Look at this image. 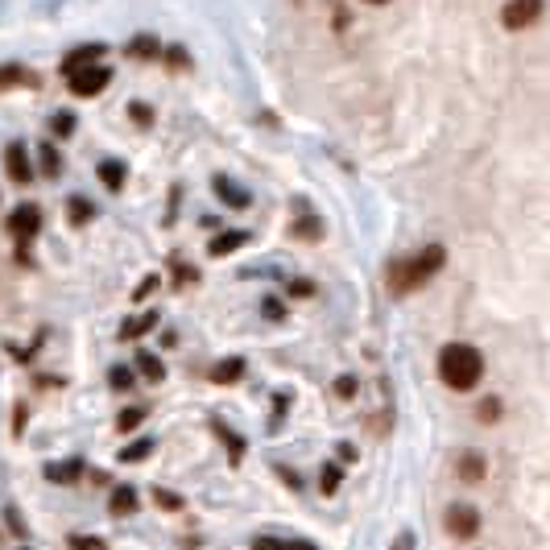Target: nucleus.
<instances>
[{
    "mask_svg": "<svg viewBox=\"0 0 550 550\" xmlns=\"http://www.w3.org/2000/svg\"><path fill=\"white\" fill-rule=\"evenodd\" d=\"M442 261H447L442 244H426L418 257H406V261L389 265V269H385V282H389L394 294H410V290H418L422 282H431V277L442 269Z\"/></svg>",
    "mask_w": 550,
    "mask_h": 550,
    "instance_id": "f257e3e1",
    "label": "nucleus"
},
{
    "mask_svg": "<svg viewBox=\"0 0 550 550\" xmlns=\"http://www.w3.org/2000/svg\"><path fill=\"white\" fill-rule=\"evenodd\" d=\"M439 377L451 389H476V381L484 377V356L472 344H447L439 352Z\"/></svg>",
    "mask_w": 550,
    "mask_h": 550,
    "instance_id": "f03ea898",
    "label": "nucleus"
},
{
    "mask_svg": "<svg viewBox=\"0 0 550 550\" xmlns=\"http://www.w3.org/2000/svg\"><path fill=\"white\" fill-rule=\"evenodd\" d=\"M108 79H112V71L108 67H100V62H87V67H79V71H71L67 75V84H71V92L75 96H100L104 87H108Z\"/></svg>",
    "mask_w": 550,
    "mask_h": 550,
    "instance_id": "7ed1b4c3",
    "label": "nucleus"
},
{
    "mask_svg": "<svg viewBox=\"0 0 550 550\" xmlns=\"http://www.w3.org/2000/svg\"><path fill=\"white\" fill-rule=\"evenodd\" d=\"M476 530H480V514L472 505H451V509H447V534H455V538H476Z\"/></svg>",
    "mask_w": 550,
    "mask_h": 550,
    "instance_id": "20e7f679",
    "label": "nucleus"
},
{
    "mask_svg": "<svg viewBox=\"0 0 550 550\" xmlns=\"http://www.w3.org/2000/svg\"><path fill=\"white\" fill-rule=\"evenodd\" d=\"M538 12H542V0H509L501 12V21L509 25V29H526V25L538 21Z\"/></svg>",
    "mask_w": 550,
    "mask_h": 550,
    "instance_id": "39448f33",
    "label": "nucleus"
},
{
    "mask_svg": "<svg viewBox=\"0 0 550 550\" xmlns=\"http://www.w3.org/2000/svg\"><path fill=\"white\" fill-rule=\"evenodd\" d=\"M9 232L17 240H34L37 232H42V211H37L34 203H29V207H17V211L9 216Z\"/></svg>",
    "mask_w": 550,
    "mask_h": 550,
    "instance_id": "423d86ee",
    "label": "nucleus"
},
{
    "mask_svg": "<svg viewBox=\"0 0 550 550\" xmlns=\"http://www.w3.org/2000/svg\"><path fill=\"white\" fill-rule=\"evenodd\" d=\"M4 170H9L12 182H29V179H34V170H29V154H25L21 141H12L9 149H4Z\"/></svg>",
    "mask_w": 550,
    "mask_h": 550,
    "instance_id": "0eeeda50",
    "label": "nucleus"
},
{
    "mask_svg": "<svg viewBox=\"0 0 550 550\" xmlns=\"http://www.w3.org/2000/svg\"><path fill=\"white\" fill-rule=\"evenodd\" d=\"M211 431H216V439L227 447V459H232V464H240V459H244V439H240V434L232 431L227 422H219V418H211Z\"/></svg>",
    "mask_w": 550,
    "mask_h": 550,
    "instance_id": "6e6552de",
    "label": "nucleus"
},
{
    "mask_svg": "<svg viewBox=\"0 0 550 550\" xmlns=\"http://www.w3.org/2000/svg\"><path fill=\"white\" fill-rule=\"evenodd\" d=\"M84 476V459H62V464H46V480L54 484H71Z\"/></svg>",
    "mask_w": 550,
    "mask_h": 550,
    "instance_id": "1a4fd4ad",
    "label": "nucleus"
},
{
    "mask_svg": "<svg viewBox=\"0 0 550 550\" xmlns=\"http://www.w3.org/2000/svg\"><path fill=\"white\" fill-rule=\"evenodd\" d=\"M244 244H249V232H224V236H216L211 240V244H207V252H211V257H227V252H236V249H244Z\"/></svg>",
    "mask_w": 550,
    "mask_h": 550,
    "instance_id": "9d476101",
    "label": "nucleus"
},
{
    "mask_svg": "<svg viewBox=\"0 0 550 550\" xmlns=\"http://www.w3.org/2000/svg\"><path fill=\"white\" fill-rule=\"evenodd\" d=\"M154 327H157V311H145V315H137V319H129V323L120 327V339H129L132 344V339H141V335L154 331Z\"/></svg>",
    "mask_w": 550,
    "mask_h": 550,
    "instance_id": "9b49d317",
    "label": "nucleus"
},
{
    "mask_svg": "<svg viewBox=\"0 0 550 550\" xmlns=\"http://www.w3.org/2000/svg\"><path fill=\"white\" fill-rule=\"evenodd\" d=\"M240 377H244V360L240 356H227L211 369V381H219V385H232V381H240Z\"/></svg>",
    "mask_w": 550,
    "mask_h": 550,
    "instance_id": "f8f14e48",
    "label": "nucleus"
},
{
    "mask_svg": "<svg viewBox=\"0 0 550 550\" xmlns=\"http://www.w3.org/2000/svg\"><path fill=\"white\" fill-rule=\"evenodd\" d=\"M108 509L116 517H129V514H137V489H112V501H108Z\"/></svg>",
    "mask_w": 550,
    "mask_h": 550,
    "instance_id": "ddd939ff",
    "label": "nucleus"
},
{
    "mask_svg": "<svg viewBox=\"0 0 550 550\" xmlns=\"http://www.w3.org/2000/svg\"><path fill=\"white\" fill-rule=\"evenodd\" d=\"M455 476H464V480H480V476H484V459H480L476 451L455 455Z\"/></svg>",
    "mask_w": 550,
    "mask_h": 550,
    "instance_id": "4468645a",
    "label": "nucleus"
},
{
    "mask_svg": "<svg viewBox=\"0 0 550 550\" xmlns=\"http://www.w3.org/2000/svg\"><path fill=\"white\" fill-rule=\"evenodd\" d=\"M100 54H104V46H79L75 54H67V62H62V75L79 71V67H87V62H100Z\"/></svg>",
    "mask_w": 550,
    "mask_h": 550,
    "instance_id": "2eb2a0df",
    "label": "nucleus"
},
{
    "mask_svg": "<svg viewBox=\"0 0 550 550\" xmlns=\"http://www.w3.org/2000/svg\"><path fill=\"white\" fill-rule=\"evenodd\" d=\"M137 372H141L145 381H162V377H166V364H162L154 352H137Z\"/></svg>",
    "mask_w": 550,
    "mask_h": 550,
    "instance_id": "dca6fc26",
    "label": "nucleus"
},
{
    "mask_svg": "<svg viewBox=\"0 0 550 550\" xmlns=\"http://www.w3.org/2000/svg\"><path fill=\"white\" fill-rule=\"evenodd\" d=\"M216 195H219V199H224L227 207H236V211H240V207H249V191H240V187H232V182H227V179H216Z\"/></svg>",
    "mask_w": 550,
    "mask_h": 550,
    "instance_id": "f3484780",
    "label": "nucleus"
},
{
    "mask_svg": "<svg viewBox=\"0 0 550 550\" xmlns=\"http://www.w3.org/2000/svg\"><path fill=\"white\" fill-rule=\"evenodd\" d=\"M124 179H129V174H124V166H120V162H100V182H104V187H108V191H120V187H124Z\"/></svg>",
    "mask_w": 550,
    "mask_h": 550,
    "instance_id": "a211bd4d",
    "label": "nucleus"
},
{
    "mask_svg": "<svg viewBox=\"0 0 550 550\" xmlns=\"http://www.w3.org/2000/svg\"><path fill=\"white\" fill-rule=\"evenodd\" d=\"M154 447H157V439H137L132 447H120V464H141V459H149Z\"/></svg>",
    "mask_w": 550,
    "mask_h": 550,
    "instance_id": "6ab92c4d",
    "label": "nucleus"
},
{
    "mask_svg": "<svg viewBox=\"0 0 550 550\" xmlns=\"http://www.w3.org/2000/svg\"><path fill=\"white\" fill-rule=\"evenodd\" d=\"M339 480H344V467H339V464H323V472H319V489H323V497L339 492Z\"/></svg>",
    "mask_w": 550,
    "mask_h": 550,
    "instance_id": "aec40b11",
    "label": "nucleus"
},
{
    "mask_svg": "<svg viewBox=\"0 0 550 550\" xmlns=\"http://www.w3.org/2000/svg\"><path fill=\"white\" fill-rule=\"evenodd\" d=\"M154 505H157V509H166V514H179V509H187V501H182L179 492H170V489H154Z\"/></svg>",
    "mask_w": 550,
    "mask_h": 550,
    "instance_id": "412c9836",
    "label": "nucleus"
},
{
    "mask_svg": "<svg viewBox=\"0 0 550 550\" xmlns=\"http://www.w3.org/2000/svg\"><path fill=\"white\" fill-rule=\"evenodd\" d=\"M42 174L46 179H59L62 174V157L54 154V145H42Z\"/></svg>",
    "mask_w": 550,
    "mask_h": 550,
    "instance_id": "4be33fe9",
    "label": "nucleus"
},
{
    "mask_svg": "<svg viewBox=\"0 0 550 550\" xmlns=\"http://www.w3.org/2000/svg\"><path fill=\"white\" fill-rule=\"evenodd\" d=\"M67 211H71V224H87V219H92V211H96V207L87 203L84 195H75L71 203H67Z\"/></svg>",
    "mask_w": 550,
    "mask_h": 550,
    "instance_id": "5701e85b",
    "label": "nucleus"
},
{
    "mask_svg": "<svg viewBox=\"0 0 550 550\" xmlns=\"http://www.w3.org/2000/svg\"><path fill=\"white\" fill-rule=\"evenodd\" d=\"M141 422H145V406H132V410H124V414L116 418V426H120V431H137Z\"/></svg>",
    "mask_w": 550,
    "mask_h": 550,
    "instance_id": "b1692460",
    "label": "nucleus"
},
{
    "mask_svg": "<svg viewBox=\"0 0 550 550\" xmlns=\"http://www.w3.org/2000/svg\"><path fill=\"white\" fill-rule=\"evenodd\" d=\"M12 84H29V75H25L21 67H0V92Z\"/></svg>",
    "mask_w": 550,
    "mask_h": 550,
    "instance_id": "393cba45",
    "label": "nucleus"
},
{
    "mask_svg": "<svg viewBox=\"0 0 550 550\" xmlns=\"http://www.w3.org/2000/svg\"><path fill=\"white\" fill-rule=\"evenodd\" d=\"M257 550H315L311 542H277V538H261Z\"/></svg>",
    "mask_w": 550,
    "mask_h": 550,
    "instance_id": "a878e982",
    "label": "nucleus"
},
{
    "mask_svg": "<svg viewBox=\"0 0 550 550\" xmlns=\"http://www.w3.org/2000/svg\"><path fill=\"white\" fill-rule=\"evenodd\" d=\"M476 418H480V422H497V418H501V402H497V397L480 402V406H476Z\"/></svg>",
    "mask_w": 550,
    "mask_h": 550,
    "instance_id": "bb28decb",
    "label": "nucleus"
},
{
    "mask_svg": "<svg viewBox=\"0 0 550 550\" xmlns=\"http://www.w3.org/2000/svg\"><path fill=\"white\" fill-rule=\"evenodd\" d=\"M108 381H112V389H129V385H132V369H124V364H116V369L108 372Z\"/></svg>",
    "mask_w": 550,
    "mask_h": 550,
    "instance_id": "cd10ccee",
    "label": "nucleus"
},
{
    "mask_svg": "<svg viewBox=\"0 0 550 550\" xmlns=\"http://www.w3.org/2000/svg\"><path fill=\"white\" fill-rule=\"evenodd\" d=\"M129 54H137V59H145V54H157V42L145 34V37H137V42L129 46Z\"/></svg>",
    "mask_w": 550,
    "mask_h": 550,
    "instance_id": "c85d7f7f",
    "label": "nucleus"
},
{
    "mask_svg": "<svg viewBox=\"0 0 550 550\" xmlns=\"http://www.w3.org/2000/svg\"><path fill=\"white\" fill-rule=\"evenodd\" d=\"M50 129L59 132V137H71V129H75V116H67V112H62V116H54V120H50Z\"/></svg>",
    "mask_w": 550,
    "mask_h": 550,
    "instance_id": "c756f323",
    "label": "nucleus"
},
{
    "mask_svg": "<svg viewBox=\"0 0 550 550\" xmlns=\"http://www.w3.org/2000/svg\"><path fill=\"white\" fill-rule=\"evenodd\" d=\"M356 389H360L356 377H339V381H335V394L339 397H356Z\"/></svg>",
    "mask_w": 550,
    "mask_h": 550,
    "instance_id": "7c9ffc66",
    "label": "nucleus"
},
{
    "mask_svg": "<svg viewBox=\"0 0 550 550\" xmlns=\"http://www.w3.org/2000/svg\"><path fill=\"white\" fill-rule=\"evenodd\" d=\"M71 550H104V542H100V538H87V534H75Z\"/></svg>",
    "mask_w": 550,
    "mask_h": 550,
    "instance_id": "2f4dec72",
    "label": "nucleus"
},
{
    "mask_svg": "<svg viewBox=\"0 0 550 550\" xmlns=\"http://www.w3.org/2000/svg\"><path fill=\"white\" fill-rule=\"evenodd\" d=\"M302 240H315L319 236V219H299V227H294Z\"/></svg>",
    "mask_w": 550,
    "mask_h": 550,
    "instance_id": "473e14b6",
    "label": "nucleus"
},
{
    "mask_svg": "<svg viewBox=\"0 0 550 550\" xmlns=\"http://www.w3.org/2000/svg\"><path fill=\"white\" fill-rule=\"evenodd\" d=\"M154 290H157V274H149V277H145V282H141V286H137V294H132V299L141 302V299H149Z\"/></svg>",
    "mask_w": 550,
    "mask_h": 550,
    "instance_id": "72a5a7b5",
    "label": "nucleus"
},
{
    "mask_svg": "<svg viewBox=\"0 0 550 550\" xmlns=\"http://www.w3.org/2000/svg\"><path fill=\"white\" fill-rule=\"evenodd\" d=\"M261 311H265V319H282V315H286V307H282V302H277V299H265V307H261Z\"/></svg>",
    "mask_w": 550,
    "mask_h": 550,
    "instance_id": "f704fd0d",
    "label": "nucleus"
},
{
    "mask_svg": "<svg viewBox=\"0 0 550 550\" xmlns=\"http://www.w3.org/2000/svg\"><path fill=\"white\" fill-rule=\"evenodd\" d=\"M290 294H294V299H307V294H315V286L311 282H290Z\"/></svg>",
    "mask_w": 550,
    "mask_h": 550,
    "instance_id": "c9c22d12",
    "label": "nucleus"
},
{
    "mask_svg": "<svg viewBox=\"0 0 550 550\" xmlns=\"http://www.w3.org/2000/svg\"><path fill=\"white\" fill-rule=\"evenodd\" d=\"M166 59H170V67H174V71H182V67H187V54H182V50H170Z\"/></svg>",
    "mask_w": 550,
    "mask_h": 550,
    "instance_id": "e433bc0d",
    "label": "nucleus"
},
{
    "mask_svg": "<svg viewBox=\"0 0 550 550\" xmlns=\"http://www.w3.org/2000/svg\"><path fill=\"white\" fill-rule=\"evenodd\" d=\"M132 120H137V124H149V108H145V104H132Z\"/></svg>",
    "mask_w": 550,
    "mask_h": 550,
    "instance_id": "4c0bfd02",
    "label": "nucleus"
},
{
    "mask_svg": "<svg viewBox=\"0 0 550 550\" xmlns=\"http://www.w3.org/2000/svg\"><path fill=\"white\" fill-rule=\"evenodd\" d=\"M195 277H199V274H195V269H187V265H179V286H187V282H195Z\"/></svg>",
    "mask_w": 550,
    "mask_h": 550,
    "instance_id": "58836bf2",
    "label": "nucleus"
},
{
    "mask_svg": "<svg viewBox=\"0 0 550 550\" xmlns=\"http://www.w3.org/2000/svg\"><path fill=\"white\" fill-rule=\"evenodd\" d=\"M25 431V406H17V418H12V434Z\"/></svg>",
    "mask_w": 550,
    "mask_h": 550,
    "instance_id": "ea45409f",
    "label": "nucleus"
},
{
    "mask_svg": "<svg viewBox=\"0 0 550 550\" xmlns=\"http://www.w3.org/2000/svg\"><path fill=\"white\" fill-rule=\"evenodd\" d=\"M394 550H414V534H402V538L394 542Z\"/></svg>",
    "mask_w": 550,
    "mask_h": 550,
    "instance_id": "a19ab883",
    "label": "nucleus"
},
{
    "mask_svg": "<svg viewBox=\"0 0 550 550\" xmlns=\"http://www.w3.org/2000/svg\"><path fill=\"white\" fill-rule=\"evenodd\" d=\"M339 459H356V447H352V442H339Z\"/></svg>",
    "mask_w": 550,
    "mask_h": 550,
    "instance_id": "79ce46f5",
    "label": "nucleus"
},
{
    "mask_svg": "<svg viewBox=\"0 0 550 550\" xmlns=\"http://www.w3.org/2000/svg\"><path fill=\"white\" fill-rule=\"evenodd\" d=\"M369 4H385V0H369Z\"/></svg>",
    "mask_w": 550,
    "mask_h": 550,
    "instance_id": "37998d69",
    "label": "nucleus"
}]
</instances>
